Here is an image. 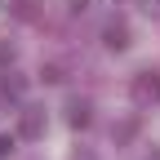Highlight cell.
Wrapping results in <instances>:
<instances>
[{
	"label": "cell",
	"instance_id": "6da1fadb",
	"mask_svg": "<svg viewBox=\"0 0 160 160\" xmlns=\"http://www.w3.org/2000/svg\"><path fill=\"white\" fill-rule=\"evenodd\" d=\"M129 93H133L138 107H156L160 102V67H142L129 80Z\"/></svg>",
	"mask_w": 160,
	"mask_h": 160
},
{
	"label": "cell",
	"instance_id": "7a4b0ae2",
	"mask_svg": "<svg viewBox=\"0 0 160 160\" xmlns=\"http://www.w3.org/2000/svg\"><path fill=\"white\" fill-rule=\"evenodd\" d=\"M102 45L111 53H125L129 49V22H125V18H111V22L102 27Z\"/></svg>",
	"mask_w": 160,
	"mask_h": 160
},
{
	"label": "cell",
	"instance_id": "3957f363",
	"mask_svg": "<svg viewBox=\"0 0 160 160\" xmlns=\"http://www.w3.org/2000/svg\"><path fill=\"white\" fill-rule=\"evenodd\" d=\"M67 125L71 129H89L93 125V102H89V98H71V102H67Z\"/></svg>",
	"mask_w": 160,
	"mask_h": 160
},
{
	"label": "cell",
	"instance_id": "277c9868",
	"mask_svg": "<svg viewBox=\"0 0 160 160\" xmlns=\"http://www.w3.org/2000/svg\"><path fill=\"white\" fill-rule=\"evenodd\" d=\"M45 133V111L40 107H22V116H18V138H40Z\"/></svg>",
	"mask_w": 160,
	"mask_h": 160
},
{
	"label": "cell",
	"instance_id": "5b68a950",
	"mask_svg": "<svg viewBox=\"0 0 160 160\" xmlns=\"http://www.w3.org/2000/svg\"><path fill=\"white\" fill-rule=\"evenodd\" d=\"M22 93H27V80L22 76H0V102L5 107H18Z\"/></svg>",
	"mask_w": 160,
	"mask_h": 160
},
{
	"label": "cell",
	"instance_id": "8992f818",
	"mask_svg": "<svg viewBox=\"0 0 160 160\" xmlns=\"http://www.w3.org/2000/svg\"><path fill=\"white\" fill-rule=\"evenodd\" d=\"M36 5H40V0H13L9 9H13V18H36V13H40Z\"/></svg>",
	"mask_w": 160,
	"mask_h": 160
},
{
	"label": "cell",
	"instance_id": "52a82bcc",
	"mask_svg": "<svg viewBox=\"0 0 160 160\" xmlns=\"http://www.w3.org/2000/svg\"><path fill=\"white\" fill-rule=\"evenodd\" d=\"M40 76H45V80H49V85H62V80H67V76H62V67H58V62H49V67H45V71H40Z\"/></svg>",
	"mask_w": 160,
	"mask_h": 160
},
{
	"label": "cell",
	"instance_id": "ba28073f",
	"mask_svg": "<svg viewBox=\"0 0 160 160\" xmlns=\"http://www.w3.org/2000/svg\"><path fill=\"white\" fill-rule=\"evenodd\" d=\"M9 151H13V138H9V133H0V160H5Z\"/></svg>",
	"mask_w": 160,
	"mask_h": 160
},
{
	"label": "cell",
	"instance_id": "9c48e42d",
	"mask_svg": "<svg viewBox=\"0 0 160 160\" xmlns=\"http://www.w3.org/2000/svg\"><path fill=\"white\" fill-rule=\"evenodd\" d=\"M0 62H13V45H5V40H0Z\"/></svg>",
	"mask_w": 160,
	"mask_h": 160
},
{
	"label": "cell",
	"instance_id": "30bf717a",
	"mask_svg": "<svg viewBox=\"0 0 160 160\" xmlns=\"http://www.w3.org/2000/svg\"><path fill=\"white\" fill-rule=\"evenodd\" d=\"M71 9H76V13H80V9H89V0H71Z\"/></svg>",
	"mask_w": 160,
	"mask_h": 160
},
{
	"label": "cell",
	"instance_id": "8fae6325",
	"mask_svg": "<svg viewBox=\"0 0 160 160\" xmlns=\"http://www.w3.org/2000/svg\"><path fill=\"white\" fill-rule=\"evenodd\" d=\"M147 160H160V147H156V151H151V156H147Z\"/></svg>",
	"mask_w": 160,
	"mask_h": 160
}]
</instances>
